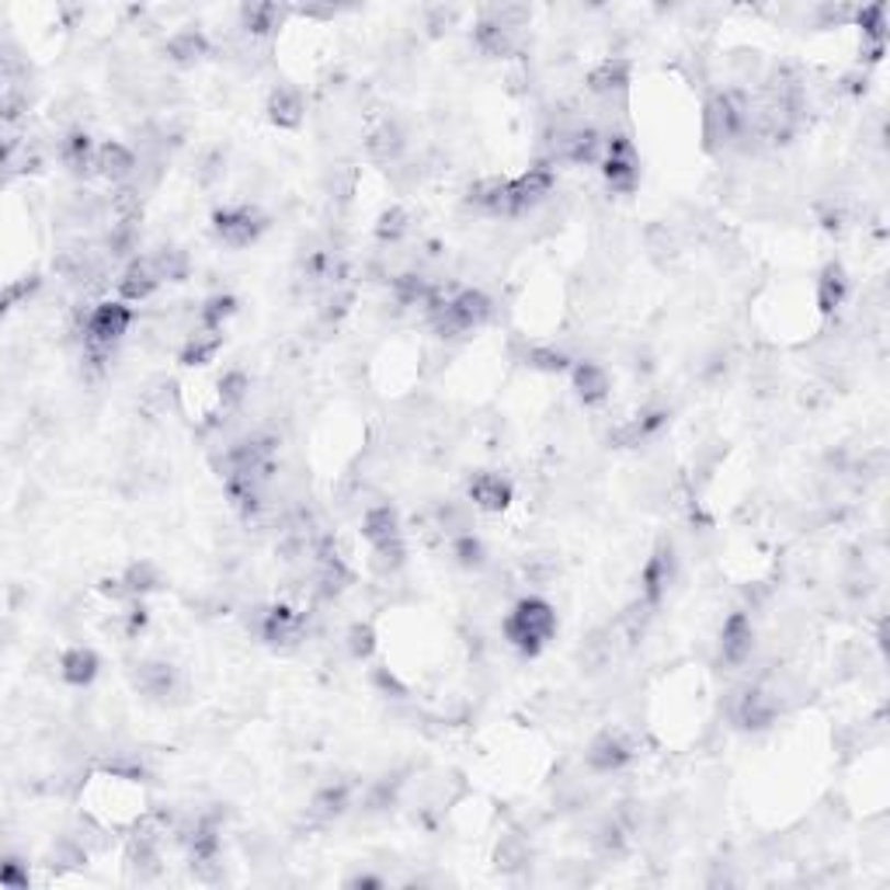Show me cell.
Segmentation results:
<instances>
[{
    "label": "cell",
    "instance_id": "6da1fadb",
    "mask_svg": "<svg viewBox=\"0 0 890 890\" xmlns=\"http://www.w3.org/2000/svg\"><path fill=\"white\" fill-rule=\"evenodd\" d=\"M557 637V609L539 595H522L512 609L501 616V640L522 658L543 654Z\"/></svg>",
    "mask_w": 890,
    "mask_h": 890
},
{
    "label": "cell",
    "instance_id": "7a4b0ae2",
    "mask_svg": "<svg viewBox=\"0 0 890 890\" xmlns=\"http://www.w3.org/2000/svg\"><path fill=\"white\" fill-rule=\"evenodd\" d=\"M491 317H494V299L483 289L463 286L438 313L429 317V328L445 345H456V341L480 331L483 323H491Z\"/></svg>",
    "mask_w": 890,
    "mask_h": 890
},
{
    "label": "cell",
    "instance_id": "3957f363",
    "mask_svg": "<svg viewBox=\"0 0 890 890\" xmlns=\"http://www.w3.org/2000/svg\"><path fill=\"white\" fill-rule=\"evenodd\" d=\"M598 168L609 195H634L640 189V153L630 129L605 133V157Z\"/></svg>",
    "mask_w": 890,
    "mask_h": 890
},
{
    "label": "cell",
    "instance_id": "277c9868",
    "mask_svg": "<svg viewBox=\"0 0 890 890\" xmlns=\"http://www.w3.org/2000/svg\"><path fill=\"white\" fill-rule=\"evenodd\" d=\"M269 230V216L254 202H233V206H222L213 213V233L222 248L230 251H244L258 244L261 233Z\"/></svg>",
    "mask_w": 890,
    "mask_h": 890
},
{
    "label": "cell",
    "instance_id": "5b68a950",
    "mask_svg": "<svg viewBox=\"0 0 890 890\" xmlns=\"http://www.w3.org/2000/svg\"><path fill=\"white\" fill-rule=\"evenodd\" d=\"M675 584H678V550H675L672 539H658V546L651 550V557H647L643 571H640V592L637 595L647 605L661 609V605L668 602V595L675 592Z\"/></svg>",
    "mask_w": 890,
    "mask_h": 890
},
{
    "label": "cell",
    "instance_id": "8992f818",
    "mask_svg": "<svg viewBox=\"0 0 890 890\" xmlns=\"http://www.w3.org/2000/svg\"><path fill=\"white\" fill-rule=\"evenodd\" d=\"M136 323V313L129 303L123 299H101L94 303V310L88 317V328H84V345H98V349H118V341H123Z\"/></svg>",
    "mask_w": 890,
    "mask_h": 890
},
{
    "label": "cell",
    "instance_id": "52a82bcc",
    "mask_svg": "<svg viewBox=\"0 0 890 890\" xmlns=\"http://www.w3.org/2000/svg\"><path fill=\"white\" fill-rule=\"evenodd\" d=\"M637 758V741L623 731H602L592 738L589 752H584V768L592 776H619L626 765Z\"/></svg>",
    "mask_w": 890,
    "mask_h": 890
},
{
    "label": "cell",
    "instance_id": "ba28073f",
    "mask_svg": "<svg viewBox=\"0 0 890 890\" xmlns=\"http://www.w3.org/2000/svg\"><path fill=\"white\" fill-rule=\"evenodd\" d=\"M755 623H752V613H731L723 619L720 626V640H717V651H720V664L723 668H731V672H738V668H744L748 661L755 658Z\"/></svg>",
    "mask_w": 890,
    "mask_h": 890
},
{
    "label": "cell",
    "instance_id": "9c48e42d",
    "mask_svg": "<svg viewBox=\"0 0 890 890\" xmlns=\"http://www.w3.org/2000/svg\"><path fill=\"white\" fill-rule=\"evenodd\" d=\"M473 46L488 59H512L525 49V32L509 28L491 14V8H480L477 25H473Z\"/></svg>",
    "mask_w": 890,
    "mask_h": 890
},
{
    "label": "cell",
    "instance_id": "30bf717a",
    "mask_svg": "<svg viewBox=\"0 0 890 890\" xmlns=\"http://www.w3.org/2000/svg\"><path fill=\"white\" fill-rule=\"evenodd\" d=\"M408 144H411V136L408 129H403L400 118L393 115H383L379 123L366 133V157L373 160V164L379 168H397L403 164V157H408Z\"/></svg>",
    "mask_w": 890,
    "mask_h": 890
},
{
    "label": "cell",
    "instance_id": "8fae6325",
    "mask_svg": "<svg viewBox=\"0 0 890 890\" xmlns=\"http://www.w3.org/2000/svg\"><path fill=\"white\" fill-rule=\"evenodd\" d=\"M634 84V64L626 56H605L584 73V98H626Z\"/></svg>",
    "mask_w": 890,
    "mask_h": 890
},
{
    "label": "cell",
    "instance_id": "7c38bea8",
    "mask_svg": "<svg viewBox=\"0 0 890 890\" xmlns=\"http://www.w3.org/2000/svg\"><path fill=\"white\" fill-rule=\"evenodd\" d=\"M355 807V783L352 779H331L307 803V824L310 828H328L341 821Z\"/></svg>",
    "mask_w": 890,
    "mask_h": 890
},
{
    "label": "cell",
    "instance_id": "4fadbf2b",
    "mask_svg": "<svg viewBox=\"0 0 890 890\" xmlns=\"http://www.w3.org/2000/svg\"><path fill=\"white\" fill-rule=\"evenodd\" d=\"M133 685H136V693H144L147 699L168 703V699L181 696V689H185V678H181V672L171 661L150 658V661H139L133 668Z\"/></svg>",
    "mask_w": 890,
    "mask_h": 890
},
{
    "label": "cell",
    "instance_id": "5bb4252c",
    "mask_svg": "<svg viewBox=\"0 0 890 890\" xmlns=\"http://www.w3.org/2000/svg\"><path fill=\"white\" fill-rule=\"evenodd\" d=\"M668 418H672V411H668V408H654V403H651V408H640L637 414L613 424L609 442L616 445V449H640V445L654 442L661 435Z\"/></svg>",
    "mask_w": 890,
    "mask_h": 890
},
{
    "label": "cell",
    "instance_id": "9a60e30c",
    "mask_svg": "<svg viewBox=\"0 0 890 890\" xmlns=\"http://www.w3.org/2000/svg\"><path fill=\"white\" fill-rule=\"evenodd\" d=\"M463 202H467V209L488 219H512V178H501V174L477 178Z\"/></svg>",
    "mask_w": 890,
    "mask_h": 890
},
{
    "label": "cell",
    "instance_id": "2e32d148",
    "mask_svg": "<svg viewBox=\"0 0 890 890\" xmlns=\"http://www.w3.org/2000/svg\"><path fill=\"white\" fill-rule=\"evenodd\" d=\"M56 157H59V164H64L77 181L98 178V144L91 139L88 129L70 126L64 136L56 139Z\"/></svg>",
    "mask_w": 890,
    "mask_h": 890
},
{
    "label": "cell",
    "instance_id": "e0dca14e",
    "mask_svg": "<svg viewBox=\"0 0 890 890\" xmlns=\"http://www.w3.org/2000/svg\"><path fill=\"white\" fill-rule=\"evenodd\" d=\"M515 498V483L498 470H477L467 480V501L483 515H501Z\"/></svg>",
    "mask_w": 890,
    "mask_h": 890
},
{
    "label": "cell",
    "instance_id": "ac0fdd59",
    "mask_svg": "<svg viewBox=\"0 0 890 890\" xmlns=\"http://www.w3.org/2000/svg\"><path fill=\"white\" fill-rule=\"evenodd\" d=\"M139 171V153L133 150V144H123V139H101L98 144V178L109 181L112 189L129 185Z\"/></svg>",
    "mask_w": 890,
    "mask_h": 890
},
{
    "label": "cell",
    "instance_id": "d6986e66",
    "mask_svg": "<svg viewBox=\"0 0 890 890\" xmlns=\"http://www.w3.org/2000/svg\"><path fill=\"white\" fill-rule=\"evenodd\" d=\"M164 282H160L157 269L150 254H136L129 265L118 269V282H115V293L123 303H147Z\"/></svg>",
    "mask_w": 890,
    "mask_h": 890
},
{
    "label": "cell",
    "instance_id": "ffe728a7",
    "mask_svg": "<svg viewBox=\"0 0 890 890\" xmlns=\"http://www.w3.org/2000/svg\"><path fill=\"white\" fill-rule=\"evenodd\" d=\"M571 383H574V393L584 408H598V403L613 397V376L598 358H574Z\"/></svg>",
    "mask_w": 890,
    "mask_h": 890
},
{
    "label": "cell",
    "instance_id": "44dd1931",
    "mask_svg": "<svg viewBox=\"0 0 890 890\" xmlns=\"http://www.w3.org/2000/svg\"><path fill=\"white\" fill-rule=\"evenodd\" d=\"M358 533L369 546H383V543H393V539H403V518L397 512V504L390 501H376L369 504L366 512L358 518Z\"/></svg>",
    "mask_w": 890,
    "mask_h": 890
},
{
    "label": "cell",
    "instance_id": "7402d4cb",
    "mask_svg": "<svg viewBox=\"0 0 890 890\" xmlns=\"http://www.w3.org/2000/svg\"><path fill=\"white\" fill-rule=\"evenodd\" d=\"M269 123L278 129H299L303 118H307V98L296 84H275L265 101Z\"/></svg>",
    "mask_w": 890,
    "mask_h": 890
},
{
    "label": "cell",
    "instance_id": "603a6c76",
    "mask_svg": "<svg viewBox=\"0 0 890 890\" xmlns=\"http://www.w3.org/2000/svg\"><path fill=\"white\" fill-rule=\"evenodd\" d=\"M289 8H278V4H244L237 11V32L254 38V43H269V38L282 28L286 22Z\"/></svg>",
    "mask_w": 890,
    "mask_h": 890
},
{
    "label": "cell",
    "instance_id": "cb8c5ba5",
    "mask_svg": "<svg viewBox=\"0 0 890 890\" xmlns=\"http://www.w3.org/2000/svg\"><path fill=\"white\" fill-rule=\"evenodd\" d=\"M56 664H59V678H64L67 685H73V689H88V685L101 672V658H98L94 647H88V643L67 647V651L59 654Z\"/></svg>",
    "mask_w": 890,
    "mask_h": 890
},
{
    "label": "cell",
    "instance_id": "d4e9b609",
    "mask_svg": "<svg viewBox=\"0 0 890 890\" xmlns=\"http://www.w3.org/2000/svg\"><path fill=\"white\" fill-rule=\"evenodd\" d=\"M213 53V43H209V35L202 32V28H178L168 35V43H164V56H168V64L174 67H195L202 64Z\"/></svg>",
    "mask_w": 890,
    "mask_h": 890
},
{
    "label": "cell",
    "instance_id": "484cf974",
    "mask_svg": "<svg viewBox=\"0 0 890 890\" xmlns=\"http://www.w3.org/2000/svg\"><path fill=\"white\" fill-rule=\"evenodd\" d=\"M848 299V272L838 261H828L818 275V310L821 317H835Z\"/></svg>",
    "mask_w": 890,
    "mask_h": 890
},
{
    "label": "cell",
    "instance_id": "4316f807",
    "mask_svg": "<svg viewBox=\"0 0 890 890\" xmlns=\"http://www.w3.org/2000/svg\"><path fill=\"white\" fill-rule=\"evenodd\" d=\"M222 349V331H206V328H192L185 334V341H181V349H178V362L181 366H209V362H216Z\"/></svg>",
    "mask_w": 890,
    "mask_h": 890
},
{
    "label": "cell",
    "instance_id": "83f0119b",
    "mask_svg": "<svg viewBox=\"0 0 890 890\" xmlns=\"http://www.w3.org/2000/svg\"><path fill=\"white\" fill-rule=\"evenodd\" d=\"M449 557L459 571H470V574H480L491 568V554H488V543H483L477 533H463V536H453L449 539Z\"/></svg>",
    "mask_w": 890,
    "mask_h": 890
},
{
    "label": "cell",
    "instance_id": "f1b7e54d",
    "mask_svg": "<svg viewBox=\"0 0 890 890\" xmlns=\"http://www.w3.org/2000/svg\"><path fill=\"white\" fill-rule=\"evenodd\" d=\"M518 362H525L529 369L546 373V376H563V373H571L574 355L568 349H557V345H522Z\"/></svg>",
    "mask_w": 890,
    "mask_h": 890
},
{
    "label": "cell",
    "instance_id": "f546056e",
    "mask_svg": "<svg viewBox=\"0 0 890 890\" xmlns=\"http://www.w3.org/2000/svg\"><path fill=\"white\" fill-rule=\"evenodd\" d=\"M373 233H376V240H379L383 248H400L403 240L414 233V216L403 209V206H390V209L379 213Z\"/></svg>",
    "mask_w": 890,
    "mask_h": 890
},
{
    "label": "cell",
    "instance_id": "4dcf8cb0",
    "mask_svg": "<svg viewBox=\"0 0 890 890\" xmlns=\"http://www.w3.org/2000/svg\"><path fill=\"white\" fill-rule=\"evenodd\" d=\"M237 313V296L233 293H213L198 303L195 310V328H206V331H222L230 323V317Z\"/></svg>",
    "mask_w": 890,
    "mask_h": 890
},
{
    "label": "cell",
    "instance_id": "1f68e13d",
    "mask_svg": "<svg viewBox=\"0 0 890 890\" xmlns=\"http://www.w3.org/2000/svg\"><path fill=\"white\" fill-rule=\"evenodd\" d=\"M153 269L160 275V282H185L192 275V254L178 244H160L153 251H147Z\"/></svg>",
    "mask_w": 890,
    "mask_h": 890
},
{
    "label": "cell",
    "instance_id": "d6a6232c",
    "mask_svg": "<svg viewBox=\"0 0 890 890\" xmlns=\"http://www.w3.org/2000/svg\"><path fill=\"white\" fill-rule=\"evenodd\" d=\"M139 408L147 418H168L178 408V383L168 376H157L147 383V390L139 393Z\"/></svg>",
    "mask_w": 890,
    "mask_h": 890
},
{
    "label": "cell",
    "instance_id": "836d02e7",
    "mask_svg": "<svg viewBox=\"0 0 890 890\" xmlns=\"http://www.w3.org/2000/svg\"><path fill=\"white\" fill-rule=\"evenodd\" d=\"M533 859V848H529V838H525L522 832H509V835H501L498 845H494V866L501 869V874H518V869H525Z\"/></svg>",
    "mask_w": 890,
    "mask_h": 890
},
{
    "label": "cell",
    "instance_id": "e575fe53",
    "mask_svg": "<svg viewBox=\"0 0 890 890\" xmlns=\"http://www.w3.org/2000/svg\"><path fill=\"white\" fill-rule=\"evenodd\" d=\"M123 581H126V589H129L133 598H147V595L164 589V571H160L153 560L139 557V560H133L129 568L123 571Z\"/></svg>",
    "mask_w": 890,
    "mask_h": 890
},
{
    "label": "cell",
    "instance_id": "d590c367",
    "mask_svg": "<svg viewBox=\"0 0 890 890\" xmlns=\"http://www.w3.org/2000/svg\"><path fill=\"white\" fill-rule=\"evenodd\" d=\"M216 387H219V411L227 414H240L244 403L251 400V376L244 369H227Z\"/></svg>",
    "mask_w": 890,
    "mask_h": 890
},
{
    "label": "cell",
    "instance_id": "8d00e7d4",
    "mask_svg": "<svg viewBox=\"0 0 890 890\" xmlns=\"http://www.w3.org/2000/svg\"><path fill=\"white\" fill-rule=\"evenodd\" d=\"M853 25L863 32V43L866 46H887V4L856 8Z\"/></svg>",
    "mask_w": 890,
    "mask_h": 890
},
{
    "label": "cell",
    "instance_id": "74e56055",
    "mask_svg": "<svg viewBox=\"0 0 890 890\" xmlns=\"http://www.w3.org/2000/svg\"><path fill=\"white\" fill-rule=\"evenodd\" d=\"M147 626H150V613H147L144 598L126 602V613H118V616H115V634L123 637L126 643H133V640L144 637V634H147Z\"/></svg>",
    "mask_w": 890,
    "mask_h": 890
},
{
    "label": "cell",
    "instance_id": "f35d334b",
    "mask_svg": "<svg viewBox=\"0 0 890 890\" xmlns=\"http://www.w3.org/2000/svg\"><path fill=\"white\" fill-rule=\"evenodd\" d=\"M345 654L352 661H369L376 654V630L373 623H352L345 630Z\"/></svg>",
    "mask_w": 890,
    "mask_h": 890
},
{
    "label": "cell",
    "instance_id": "ab89813d",
    "mask_svg": "<svg viewBox=\"0 0 890 890\" xmlns=\"http://www.w3.org/2000/svg\"><path fill=\"white\" fill-rule=\"evenodd\" d=\"M222 174H227V153H222L219 147H206L195 160V181L202 189H209Z\"/></svg>",
    "mask_w": 890,
    "mask_h": 890
},
{
    "label": "cell",
    "instance_id": "60d3db41",
    "mask_svg": "<svg viewBox=\"0 0 890 890\" xmlns=\"http://www.w3.org/2000/svg\"><path fill=\"white\" fill-rule=\"evenodd\" d=\"M557 557L554 554H529L522 560V581L529 584H550L557 578Z\"/></svg>",
    "mask_w": 890,
    "mask_h": 890
},
{
    "label": "cell",
    "instance_id": "b9f144b4",
    "mask_svg": "<svg viewBox=\"0 0 890 890\" xmlns=\"http://www.w3.org/2000/svg\"><path fill=\"white\" fill-rule=\"evenodd\" d=\"M43 289V275H25V278H14V282H8V293H4V307L8 310H14V307H28V299Z\"/></svg>",
    "mask_w": 890,
    "mask_h": 890
},
{
    "label": "cell",
    "instance_id": "7bdbcfd3",
    "mask_svg": "<svg viewBox=\"0 0 890 890\" xmlns=\"http://www.w3.org/2000/svg\"><path fill=\"white\" fill-rule=\"evenodd\" d=\"M373 682H376V689L383 696H390V699H408V685H403L390 668H373Z\"/></svg>",
    "mask_w": 890,
    "mask_h": 890
},
{
    "label": "cell",
    "instance_id": "ee69618b",
    "mask_svg": "<svg viewBox=\"0 0 890 890\" xmlns=\"http://www.w3.org/2000/svg\"><path fill=\"white\" fill-rule=\"evenodd\" d=\"M459 14H463L459 8H429V11H424V18H429L424 25H429L432 35H442V32L453 28V22H456Z\"/></svg>",
    "mask_w": 890,
    "mask_h": 890
},
{
    "label": "cell",
    "instance_id": "f6af8a7d",
    "mask_svg": "<svg viewBox=\"0 0 890 890\" xmlns=\"http://www.w3.org/2000/svg\"><path fill=\"white\" fill-rule=\"evenodd\" d=\"M0 883H4L8 890H28V874L22 869V859H14V856L4 859V874H0Z\"/></svg>",
    "mask_w": 890,
    "mask_h": 890
},
{
    "label": "cell",
    "instance_id": "bcb514c9",
    "mask_svg": "<svg viewBox=\"0 0 890 890\" xmlns=\"http://www.w3.org/2000/svg\"><path fill=\"white\" fill-rule=\"evenodd\" d=\"M387 880L376 877V874H355V877H345V887H383Z\"/></svg>",
    "mask_w": 890,
    "mask_h": 890
}]
</instances>
